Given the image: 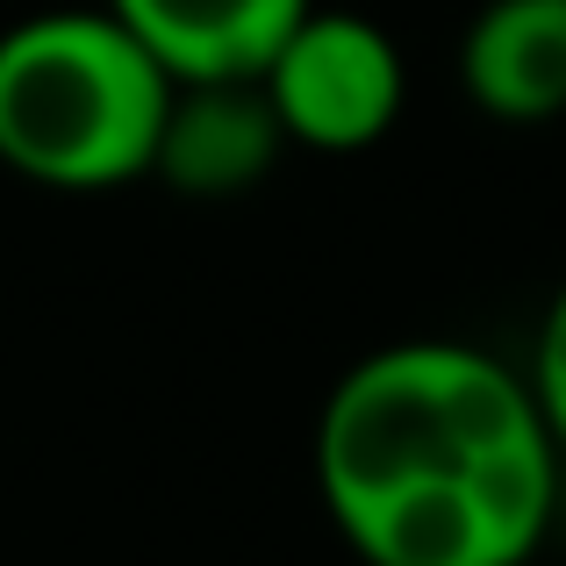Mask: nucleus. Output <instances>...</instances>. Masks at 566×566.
Instances as JSON below:
<instances>
[{"label": "nucleus", "instance_id": "f257e3e1", "mask_svg": "<svg viewBox=\"0 0 566 566\" xmlns=\"http://www.w3.org/2000/svg\"><path fill=\"white\" fill-rule=\"evenodd\" d=\"M308 459L359 566H531L566 467L531 374L467 337H395L345 366Z\"/></svg>", "mask_w": 566, "mask_h": 566}, {"label": "nucleus", "instance_id": "f03ea898", "mask_svg": "<svg viewBox=\"0 0 566 566\" xmlns=\"http://www.w3.org/2000/svg\"><path fill=\"white\" fill-rule=\"evenodd\" d=\"M172 72L108 8H51L0 29V166L51 193H108L151 172Z\"/></svg>", "mask_w": 566, "mask_h": 566}, {"label": "nucleus", "instance_id": "7ed1b4c3", "mask_svg": "<svg viewBox=\"0 0 566 566\" xmlns=\"http://www.w3.org/2000/svg\"><path fill=\"white\" fill-rule=\"evenodd\" d=\"M259 86H265V101H273L294 151L352 158V151H374L387 129L401 123L409 65H401V43L387 36L374 14L308 8L287 29V43L265 57Z\"/></svg>", "mask_w": 566, "mask_h": 566}, {"label": "nucleus", "instance_id": "20e7f679", "mask_svg": "<svg viewBox=\"0 0 566 566\" xmlns=\"http://www.w3.org/2000/svg\"><path fill=\"white\" fill-rule=\"evenodd\" d=\"M280 151L294 144L259 80H172L151 172L193 201H222V193L259 187L280 166Z\"/></svg>", "mask_w": 566, "mask_h": 566}, {"label": "nucleus", "instance_id": "39448f33", "mask_svg": "<svg viewBox=\"0 0 566 566\" xmlns=\"http://www.w3.org/2000/svg\"><path fill=\"white\" fill-rule=\"evenodd\" d=\"M459 86L488 123L538 129L566 115V0H488L459 36Z\"/></svg>", "mask_w": 566, "mask_h": 566}, {"label": "nucleus", "instance_id": "423d86ee", "mask_svg": "<svg viewBox=\"0 0 566 566\" xmlns=\"http://www.w3.org/2000/svg\"><path fill=\"white\" fill-rule=\"evenodd\" d=\"M172 80H259L316 0H101Z\"/></svg>", "mask_w": 566, "mask_h": 566}, {"label": "nucleus", "instance_id": "0eeeda50", "mask_svg": "<svg viewBox=\"0 0 566 566\" xmlns=\"http://www.w3.org/2000/svg\"><path fill=\"white\" fill-rule=\"evenodd\" d=\"M524 374H531V395H538L545 423H553V438H559V452H566V287L553 294V308H545L538 352H531Z\"/></svg>", "mask_w": 566, "mask_h": 566}]
</instances>
